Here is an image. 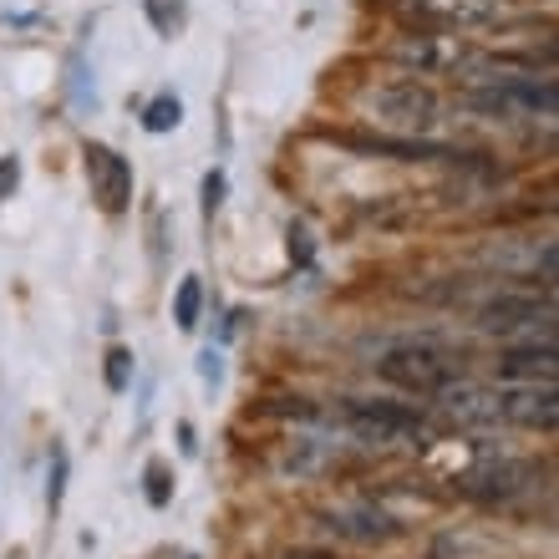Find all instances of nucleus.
Segmentation results:
<instances>
[{
	"label": "nucleus",
	"instance_id": "f257e3e1",
	"mask_svg": "<svg viewBox=\"0 0 559 559\" xmlns=\"http://www.w3.org/2000/svg\"><path fill=\"white\" fill-rule=\"evenodd\" d=\"M377 371H382V382L402 386V392H417V397H438L448 382H457V361L442 346H427V341L392 346L377 361Z\"/></svg>",
	"mask_w": 559,
	"mask_h": 559
},
{
	"label": "nucleus",
	"instance_id": "f03ea898",
	"mask_svg": "<svg viewBox=\"0 0 559 559\" xmlns=\"http://www.w3.org/2000/svg\"><path fill=\"white\" fill-rule=\"evenodd\" d=\"M367 103L397 133H423V128L438 122V92L423 87V82H386V87L371 92Z\"/></svg>",
	"mask_w": 559,
	"mask_h": 559
},
{
	"label": "nucleus",
	"instance_id": "7ed1b4c3",
	"mask_svg": "<svg viewBox=\"0 0 559 559\" xmlns=\"http://www.w3.org/2000/svg\"><path fill=\"white\" fill-rule=\"evenodd\" d=\"M346 423L361 442H423L427 423L413 407H397V402H352L346 407Z\"/></svg>",
	"mask_w": 559,
	"mask_h": 559
},
{
	"label": "nucleus",
	"instance_id": "20e7f679",
	"mask_svg": "<svg viewBox=\"0 0 559 559\" xmlns=\"http://www.w3.org/2000/svg\"><path fill=\"white\" fill-rule=\"evenodd\" d=\"M397 15H407L417 26L468 31V26H488L499 15V0H397Z\"/></svg>",
	"mask_w": 559,
	"mask_h": 559
},
{
	"label": "nucleus",
	"instance_id": "39448f33",
	"mask_svg": "<svg viewBox=\"0 0 559 559\" xmlns=\"http://www.w3.org/2000/svg\"><path fill=\"white\" fill-rule=\"evenodd\" d=\"M87 178H92V199L107 209V214H122L128 199H133V168L122 153L103 143H87Z\"/></svg>",
	"mask_w": 559,
	"mask_h": 559
},
{
	"label": "nucleus",
	"instance_id": "423d86ee",
	"mask_svg": "<svg viewBox=\"0 0 559 559\" xmlns=\"http://www.w3.org/2000/svg\"><path fill=\"white\" fill-rule=\"evenodd\" d=\"M331 143L352 147V153H367V158H397V163H457L463 153H453V147L442 143H423V138H367V133H331Z\"/></svg>",
	"mask_w": 559,
	"mask_h": 559
},
{
	"label": "nucleus",
	"instance_id": "0eeeda50",
	"mask_svg": "<svg viewBox=\"0 0 559 559\" xmlns=\"http://www.w3.org/2000/svg\"><path fill=\"white\" fill-rule=\"evenodd\" d=\"M392 57H397L402 67H417V72H457L473 51L457 41V36H427V31H417V36H402V41L392 46Z\"/></svg>",
	"mask_w": 559,
	"mask_h": 559
},
{
	"label": "nucleus",
	"instance_id": "6e6552de",
	"mask_svg": "<svg viewBox=\"0 0 559 559\" xmlns=\"http://www.w3.org/2000/svg\"><path fill=\"white\" fill-rule=\"evenodd\" d=\"M534 484V468L530 463H519V457H499V463H484V468H473L457 478V488L468 493V499H514L524 488Z\"/></svg>",
	"mask_w": 559,
	"mask_h": 559
},
{
	"label": "nucleus",
	"instance_id": "1a4fd4ad",
	"mask_svg": "<svg viewBox=\"0 0 559 559\" xmlns=\"http://www.w3.org/2000/svg\"><path fill=\"white\" fill-rule=\"evenodd\" d=\"M478 325L484 331H493V336H509V331H539V325H555V310L539 306L534 295H499V300H488L484 310H478Z\"/></svg>",
	"mask_w": 559,
	"mask_h": 559
},
{
	"label": "nucleus",
	"instance_id": "9d476101",
	"mask_svg": "<svg viewBox=\"0 0 559 559\" xmlns=\"http://www.w3.org/2000/svg\"><path fill=\"white\" fill-rule=\"evenodd\" d=\"M499 417L514 427H534V432H555L559 423V397L555 386H519V392H499Z\"/></svg>",
	"mask_w": 559,
	"mask_h": 559
},
{
	"label": "nucleus",
	"instance_id": "9b49d317",
	"mask_svg": "<svg viewBox=\"0 0 559 559\" xmlns=\"http://www.w3.org/2000/svg\"><path fill=\"white\" fill-rule=\"evenodd\" d=\"M442 413L453 417V423L463 427H488V423H503L499 417V392H488V386L478 382H448L438 392Z\"/></svg>",
	"mask_w": 559,
	"mask_h": 559
},
{
	"label": "nucleus",
	"instance_id": "f8f14e48",
	"mask_svg": "<svg viewBox=\"0 0 559 559\" xmlns=\"http://www.w3.org/2000/svg\"><path fill=\"white\" fill-rule=\"evenodd\" d=\"M555 371H559L555 341H539V346H509V352L499 356V377H509V382L555 386Z\"/></svg>",
	"mask_w": 559,
	"mask_h": 559
},
{
	"label": "nucleus",
	"instance_id": "ddd939ff",
	"mask_svg": "<svg viewBox=\"0 0 559 559\" xmlns=\"http://www.w3.org/2000/svg\"><path fill=\"white\" fill-rule=\"evenodd\" d=\"M325 530H336L341 539H356V545H377V539H397L402 524H392L377 509H341V514H325Z\"/></svg>",
	"mask_w": 559,
	"mask_h": 559
},
{
	"label": "nucleus",
	"instance_id": "4468645a",
	"mask_svg": "<svg viewBox=\"0 0 559 559\" xmlns=\"http://www.w3.org/2000/svg\"><path fill=\"white\" fill-rule=\"evenodd\" d=\"M503 97L514 107H524V112H545V118H555V82H539V76H503Z\"/></svg>",
	"mask_w": 559,
	"mask_h": 559
},
{
	"label": "nucleus",
	"instance_id": "2eb2a0df",
	"mask_svg": "<svg viewBox=\"0 0 559 559\" xmlns=\"http://www.w3.org/2000/svg\"><path fill=\"white\" fill-rule=\"evenodd\" d=\"M143 11H147V21H153L158 36H178L183 21H189V5H183V0H143Z\"/></svg>",
	"mask_w": 559,
	"mask_h": 559
},
{
	"label": "nucleus",
	"instance_id": "dca6fc26",
	"mask_svg": "<svg viewBox=\"0 0 559 559\" xmlns=\"http://www.w3.org/2000/svg\"><path fill=\"white\" fill-rule=\"evenodd\" d=\"M178 118H183V103H178L174 92H163V97H153V103H147L143 128H147V133H174Z\"/></svg>",
	"mask_w": 559,
	"mask_h": 559
},
{
	"label": "nucleus",
	"instance_id": "f3484780",
	"mask_svg": "<svg viewBox=\"0 0 559 559\" xmlns=\"http://www.w3.org/2000/svg\"><path fill=\"white\" fill-rule=\"evenodd\" d=\"M199 306H204V285H199V280H183L174 295V321L183 325V331H193V325H199Z\"/></svg>",
	"mask_w": 559,
	"mask_h": 559
},
{
	"label": "nucleus",
	"instance_id": "a211bd4d",
	"mask_svg": "<svg viewBox=\"0 0 559 559\" xmlns=\"http://www.w3.org/2000/svg\"><path fill=\"white\" fill-rule=\"evenodd\" d=\"M128 382H133V352L112 346V352H107V386H112V392H128Z\"/></svg>",
	"mask_w": 559,
	"mask_h": 559
},
{
	"label": "nucleus",
	"instance_id": "6ab92c4d",
	"mask_svg": "<svg viewBox=\"0 0 559 559\" xmlns=\"http://www.w3.org/2000/svg\"><path fill=\"white\" fill-rule=\"evenodd\" d=\"M147 503H153V509H163V503L174 499V484H168V468H163L158 457H153V463H147Z\"/></svg>",
	"mask_w": 559,
	"mask_h": 559
},
{
	"label": "nucleus",
	"instance_id": "aec40b11",
	"mask_svg": "<svg viewBox=\"0 0 559 559\" xmlns=\"http://www.w3.org/2000/svg\"><path fill=\"white\" fill-rule=\"evenodd\" d=\"M61 484H67V453H51V488H46V503H51V509H57L61 503Z\"/></svg>",
	"mask_w": 559,
	"mask_h": 559
},
{
	"label": "nucleus",
	"instance_id": "412c9836",
	"mask_svg": "<svg viewBox=\"0 0 559 559\" xmlns=\"http://www.w3.org/2000/svg\"><path fill=\"white\" fill-rule=\"evenodd\" d=\"M21 189V158H0V204Z\"/></svg>",
	"mask_w": 559,
	"mask_h": 559
},
{
	"label": "nucleus",
	"instance_id": "4be33fe9",
	"mask_svg": "<svg viewBox=\"0 0 559 559\" xmlns=\"http://www.w3.org/2000/svg\"><path fill=\"white\" fill-rule=\"evenodd\" d=\"M219 204H224V174H209V178H204V209L214 214Z\"/></svg>",
	"mask_w": 559,
	"mask_h": 559
},
{
	"label": "nucleus",
	"instance_id": "5701e85b",
	"mask_svg": "<svg viewBox=\"0 0 559 559\" xmlns=\"http://www.w3.org/2000/svg\"><path fill=\"white\" fill-rule=\"evenodd\" d=\"M290 559H325V555H306V549H300V555H290Z\"/></svg>",
	"mask_w": 559,
	"mask_h": 559
}]
</instances>
